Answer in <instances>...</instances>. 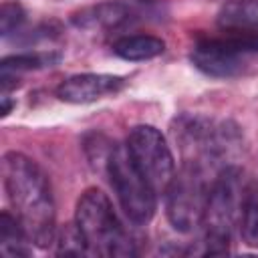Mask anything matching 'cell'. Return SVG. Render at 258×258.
<instances>
[{
  "mask_svg": "<svg viewBox=\"0 0 258 258\" xmlns=\"http://www.w3.org/2000/svg\"><path fill=\"white\" fill-rule=\"evenodd\" d=\"M30 238L20 224L16 216L10 212L0 214V254L4 258H16V256H30Z\"/></svg>",
  "mask_w": 258,
  "mask_h": 258,
  "instance_id": "cell-10",
  "label": "cell"
},
{
  "mask_svg": "<svg viewBox=\"0 0 258 258\" xmlns=\"http://www.w3.org/2000/svg\"><path fill=\"white\" fill-rule=\"evenodd\" d=\"M24 22V10L16 2H6L0 8V32L2 36H10Z\"/></svg>",
  "mask_w": 258,
  "mask_h": 258,
  "instance_id": "cell-16",
  "label": "cell"
},
{
  "mask_svg": "<svg viewBox=\"0 0 258 258\" xmlns=\"http://www.w3.org/2000/svg\"><path fill=\"white\" fill-rule=\"evenodd\" d=\"M131 10L125 4H101L97 8L81 12L75 22L81 26H117L119 22H125L129 18Z\"/></svg>",
  "mask_w": 258,
  "mask_h": 258,
  "instance_id": "cell-13",
  "label": "cell"
},
{
  "mask_svg": "<svg viewBox=\"0 0 258 258\" xmlns=\"http://www.w3.org/2000/svg\"><path fill=\"white\" fill-rule=\"evenodd\" d=\"M240 169L236 165H226L210 185L202 216L200 226H204V254L216 256L230 250L232 230L240 218Z\"/></svg>",
  "mask_w": 258,
  "mask_h": 258,
  "instance_id": "cell-3",
  "label": "cell"
},
{
  "mask_svg": "<svg viewBox=\"0 0 258 258\" xmlns=\"http://www.w3.org/2000/svg\"><path fill=\"white\" fill-rule=\"evenodd\" d=\"M125 145L155 194H165L175 175V161L161 131L153 125H135L129 131Z\"/></svg>",
  "mask_w": 258,
  "mask_h": 258,
  "instance_id": "cell-7",
  "label": "cell"
},
{
  "mask_svg": "<svg viewBox=\"0 0 258 258\" xmlns=\"http://www.w3.org/2000/svg\"><path fill=\"white\" fill-rule=\"evenodd\" d=\"M210 185L204 165L196 159H185L181 169L171 177L165 189V212L169 224L177 232H191L202 224Z\"/></svg>",
  "mask_w": 258,
  "mask_h": 258,
  "instance_id": "cell-5",
  "label": "cell"
},
{
  "mask_svg": "<svg viewBox=\"0 0 258 258\" xmlns=\"http://www.w3.org/2000/svg\"><path fill=\"white\" fill-rule=\"evenodd\" d=\"M258 50V30H228L224 36L200 38L191 48L198 71L216 79H230L244 67L242 56Z\"/></svg>",
  "mask_w": 258,
  "mask_h": 258,
  "instance_id": "cell-6",
  "label": "cell"
},
{
  "mask_svg": "<svg viewBox=\"0 0 258 258\" xmlns=\"http://www.w3.org/2000/svg\"><path fill=\"white\" fill-rule=\"evenodd\" d=\"M54 252L60 256H83L89 254L87 242L77 224H67L54 238Z\"/></svg>",
  "mask_w": 258,
  "mask_h": 258,
  "instance_id": "cell-15",
  "label": "cell"
},
{
  "mask_svg": "<svg viewBox=\"0 0 258 258\" xmlns=\"http://www.w3.org/2000/svg\"><path fill=\"white\" fill-rule=\"evenodd\" d=\"M58 60V54L50 52H20L12 56H4L0 62V77H16L26 71H36L42 67H50Z\"/></svg>",
  "mask_w": 258,
  "mask_h": 258,
  "instance_id": "cell-12",
  "label": "cell"
},
{
  "mask_svg": "<svg viewBox=\"0 0 258 258\" xmlns=\"http://www.w3.org/2000/svg\"><path fill=\"white\" fill-rule=\"evenodd\" d=\"M75 224L79 226L91 256L125 258L135 254L133 242L105 191L89 187L81 194L77 202Z\"/></svg>",
  "mask_w": 258,
  "mask_h": 258,
  "instance_id": "cell-2",
  "label": "cell"
},
{
  "mask_svg": "<svg viewBox=\"0 0 258 258\" xmlns=\"http://www.w3.org/2000/svg\"><path fill=\"white\" fill-rule=\"evenodd\" d=\"M218 24L226 30H258V0H234L222 6Z\"/></svg>",
  "mask_w": 258,
  "mask_h": 258,
  "instance_id": "cell-11",
  "label": "cell"
},
{
  "mask_svg": "<svg viewBox=\"0 0 258 258\" xmlns=\"http://www.w3.org/2000/svg\"><path fill=\"white\" fill-rule=\"evenodd\" d=\"M165 50V42L153 34H129L113 42V52L123 60H149Z\"/></svg>",
  "mask_w": 258,
  "mask_h": 258,
  "instance_id": "cell-9",
  "label": "cell"
},
{
  "mask_svg": "<svg viewBox=\"0 0 258 258\" xmlns=\"http://www.w3.org/2000/svg\"><path fill=\"white\" fill-rule=\"evenodd\" d=\"M0 101H2V117H6L8 113H10V109H12V101H10V97H8V93H2V97H0Z\"/></svg>",
  "mask_w": 258,
  "mask_h": 258,
  "instance_id": "cell-17",
  "label": "cell"
},
{
  "mask_svg": "<svg viewBox=\"0 0 258 258\" xmlns=\"http://www.w3.org/2000/svg\"><path fill=\"white\" fill-rule=\"evenodd\" d=\"M103 163L125 216L133 224H147L155 214L157 194L133 161L127 145L111 143Z\"/></svg>",
  "mask_w": 258,
  "mask_h": 258,
  "instance_id": "cell-4",
  "label": "cell"
},
{
  "mask_svg": "<svg viewBox=\"0 0 258 258\" xmlns=\"http://www.w3.org/2000/svg\"><path fill=\"white\" fill-rule=\"evenodd\" d=\"M125 87V81L117 75L105 73H81L67 77L56 87V97L64 103L85 105L99 101L107 95H115Z\"/></svg>",
  "mask_w": 258,
  "mask_h": 258,
  "instance_id": "cell-8",
  "label": "cell"
},
{
  "mask_svg": "<svg viewBox=\"0 0 258 258\" xmlns=\"http://www.w3.org/2000/svg\"><path fill=\"white\" fill-rule=\"evenodd\" d=\"M240 232L244 244L258 248V189H246L240 206Z\"/></svg>",
  "mask_w": 258,
  "mask_h": 258,
  "instance_id": "cell-14",
  "label": "cell"
},
{
  "mask_svg": "<svg viewBox=\"0 0 258 258\" xmlns=\"http://www.w3.org/2000/svg\"><path fill=\"white\" fill-rule=\"evenodd\" d=\"M0 167L8 200L30 242L38 248H48L56 238V212L46 173L20 151H6Z\"/></svg>",
  "mask_w": 258,
  "mask_h": 258,
  "instance_id": "cell-1",
  "label": "cell"
}]
</instances>
